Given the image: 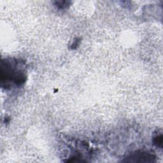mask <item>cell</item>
I'll return each instance as SVG.
<instances>
[{
    "instance_id": "cell-1",
    "label": "cell",
    "mask_w": 163,
    "mask_h": 163,
    "mask_svg": "<svg viewBox=\"0 0 163 163\" xmlns=\"http://www.w3.org/2000/svg\"><path fill=\"white\" fill-rule=\"evenodd\" d=\"M1 78L2 86L5 89L12 86H20L26 82V75L22 64L17 59H5L1 62Z\"/></svg>"
},
{
    "instance_id": "cell-5",
    "label": "cell",
    "mask_w": 163,
    "mask_h": 163,
    "mask_svg": "<svg viewBox=\"0 0 163 163\" xmlns=\"http://www.w3.org/2000/svg\"><path fill=\"white\" fill-rule=\"evenodd\" d=\"M79 43H80V40H79V39H76L75 41H74L73 43H72V49H76V47H77L78 46H79Z\"/></svg>"
},
{
    "instance_id": "cell-4",
    "label": "cell",
    "mask_w": 163,
    "mask_h": 163,
    "mask_svg": "<svg viewBox=\"0 0 163 163\" xmlns=\"http://www.w3.org/2000/svg\"><path fill=\"white\" fill-rule=\"evenodd\" d=\"M69 3L67 1H57L56 2V5L58 6L59 9H65L68 5Z\"/></svg>"
},
{
    "instance_id": "cell-2",
    "label": "cell",
    "mask_w": 163,
    "mask_h": 163,
    "mask_svg": "<svg viewBox=\"0 0 163 163\" xmlns=\"http://www.w3.org/2000/svg\"><path fill=\"white\" fill-rule=\"evenodd\" d=\"M156 157L153 154L147 152H136L133 153L132 154L128 156L127 158V161L128 162H154Z\"/></svg>"
},
{
    "instance_id": "cell-3",
    "label": "cell",
    "mask_w": 163,
    "mask_h": 163,
    "mask_svg": "<svg viewBox=\"0 0 163 163\" xmlns=\"http://www.w3.org/2000/svg\"><path fill=\"white\" fill-rule=\"evenodd\" d=\"M154 143L157 146H162V135H159L156 136L154 139Z\"/></svg>"
}]
</instances>
